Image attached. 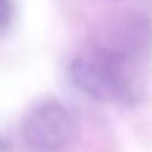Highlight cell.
<instances>
[{
  "label": "cell",
  "mask_w": 152,
  "mask_h": 152,
  "mask_svg": "<svg viewBox=\"0 0 152 152\" xmlns=\"http://www.w3.org/2000/svg\"><path fill=\"white\" fill-rule=\"evenodd\" d=\"M74 87L100 102L124 100L129 90L123 59L105 48H90L79 53L69 66Z\"/></svg>",
  "instance_id": "cell-1"
},
{
  "label": "cell",
  "mask_w": 152,
  "mask_h": 152,
  "mask_svg": "<svg viewBox=\"0 0 152 152\" xmlns=\"http://www.w3.org/2000/svg\"><path fill=\"white\" fill-rule=\"evenodd\" d=\"M77 132L75 119L66 105L44 100L28 110L21 121L23 141L34 152H61L69 147Z\"/></svg>",
  "instance_id": "cell-2"
},
{
  "label": "cell",
  "mask_w": 152,
  "mask_h": 152,
  "mask_svg": "<svg viewBox=\"0 0 152 152\" xmlns=\"http://www.w3.org/2000/svg\"><path fill=\"white\" fill-rule=\"evenodd\" d=\"M15 7L12 0H0V30L7 28L13 20Z\"/></svg>",
  "instance_id": "cell-3"
}]
</instances>
